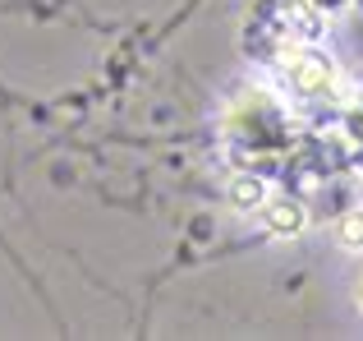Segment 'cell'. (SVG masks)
Instances as JSON below:
<instances>
[{
  "instance_id": "cell-1",
  "label": "cell",
  "mask_w": 363,
  "mask_h": 341,
  "mask_svg": "<svg viewBox=\"0 0 363 341\" xmlns=\"http://www.w3.org/2000/svg\"><path fill=\"white\" fill-rule=\"evenodd\" d=\"M285 70H290L294 92L303 97H322V92L336 88V65L318 51H299V46H285Z\"/></svg>"
},
{
  "instance_id": "cell-2",
  "label": "cell",
  "mask_w": 363,
  "mask_h": 341,
  "mask_svg": "<svg viewBox=\"0 0 363 341\" xmlns=\"http://www.w3.org/2000/svg\"><path fill=\"white\" fill-rule=\"evenodd\" d=\"M262 222H267V231H272L276 240H294V235L308 231V207H303L299 198H267Z\"/></svg>"
},
{
  "instance_id": "cell-3",
  "label": "cell",
  "mask_w": 363,
  "mask_h": 341,
  "mask_svg": "<svg viewBox=\"0 0 363 341\" xmlns=\"http://www.w3.org/2000/svg\"><path fill=\"white\" fill-rule=\"evenodd\" d=\"M285 23H290V37H299V42H322L327 37V14L318 5H308V0H290Z\"/></svg>"
},
{
  "instance_id": "cell-4",
  "label": "cell",
  "mask_w": 363,
  "mask_h": 341,
  "mask_svg": "<svg viewBox=\"0 0 363 341\" xmlns=\"http://www.w3.org/2000/svg\"><path fill=\"white\" fill-rule=\"evenodd\" d=\"M225 198H230V207L235 212H262L267 207V198H272V189H267V180L262 175H235L230 185H225Z\"/></svg>"
},
{
  "instance_id": "cell-5",
  "label": "cell",
  "mask_w": 363,
  "mask_h": 341,
  "mask_svg": "<svg viewBox=\"0 0 363 341\" xmlns=\"http://www.w3.org/2000/svg\"><path fill=\"white\" fill-rule=\"evenodd\" d=\"M336 244L350 254H363V207H350L336 217Z\"/></svg>"
},
{
  "instance_id": "cell-6",
  "label": "cell",
  "mask_w": 363,
  "mask_h": 341,
  "mask_svg": "<svg viewBox=\"0 0 363 341\" xmlns=\"http://www.w3.org/2000/svg\"><path fill=\"white\" fill-rule=\"evenodd\" d=\"M354 300H359V309H363V272H359V281H354Z\"/></svg>"
}]
</instances>
